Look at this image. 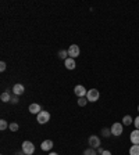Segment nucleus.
<instances>
[{"label":"nucleus","instance_id":"nucleus-15","mask_svg":"<svg viewBox=\"0 0 139 155\" xmlns=\"http://www.w3.org/2000/svg\"><path fill=\"white\" fill-rule=\"evenodd\" d=\"M0 100H1V101H4V103H7V101H11V97H10V93H8V92L1 93V96H0Z\"/></svg>","mask_w":139,"mask_h":155},{"label":"nucleus","instance_id":"nucleus-23","mask_svg":"<svg viewBox=\"0 0 139 155\" xmlns=\"http://www.w3.org/2000/svg\"><path fill=\"white\" fill-rule=\"evenodd\" d=\"M133 125H135V129H138V130H139V116L133 119Z\"/></svg>","mask_w":139,"mask_h":155},{"label":"nucleus","instance_id":"nucleus-7","mask_svg":"<svg viewBox=\"0 0 139 155\" xmlns=\"http://www.w3.org/2000/svg\"><path fill=\"white\" fill-rule=\"evenodd\" d=\"M74 93H75V96H78V97L81 99V97H85L88 92H86V89H85L82 85H76L75 89H74Z\"/></svg>","mask_w":139,"mask_h":155},{"label":"nucleus","instance_id":"nucleus-19","mask_svg":"<svg viewBox=\"0 0 139 155\" xmlns=\"http://www.w3.org/2000/svg\"><path fill=\"white\" fill-rule=\"evenodd\" d=\"M7 127H8V123H7V120H4V119L0 120V130H6Z\"/></svg>","mask_w":139,"mask_h":155},{"label":"nucleus","instance_id":"nucleus-17","mask_svg":"<svg viewBox=\"0 0 139 155\" xmlns=\"http://www.w3.org/2000/svg\"><path fill=\"white\" fill-rule=\"evenodd\" d=\"M83 155H97V152L95 148H88V150L83 151Z\"/></svg>","mask_w":139,"mask_h":155},{"label":"nucleus","instance_id":"nucleus-9","mask_svg":"<svg viewBox=\"0 0 139 155\" xmlns=\"http://www.w3.org/2000/svg\"><path fill=\"white\" fill-rule=\"evenodd\" d=\"M64 64H65V68L67 69H75V67H76V64H75V58H71V57H68L65 61H64Z\"/></svg>","mask_w":139,"mask_h":155},{"label":"nucleus","instance_id":"nucleus-4","mask_svg":"<svg viewBox=\"0 0 139 155\" xmlns=\"http://www.w3.org/2000/svg\"><path fill=\"white\" fill-rule=\"evenodd\" d=\"M110 130H111V134L113 136H121L122 134V123H120V122L113 123Z\"/></svg>","mask_w":139,"mask_h":155},{"label":"nucleus","instance_id":"nucleus-10","mask_svg":"<svg viewBox=\"0 0 139 155\" xmlns=\"http://www.w3.org/2000/svg\"><path fill=\"white\" fill-rule=\"evenodd\" d=\"M24 92H25V87L21 85V83H17V85H14L13 93L15 94V96H21V94H24Z\"/></svg>","mask_w":139,"mask_h":155},{"label":"nucleus","instance_id":"nucleus-28","mask_svg":"<svg viewBox=\"0 0 139 155\" xmlns=\"http://www.w3.org/2000/svg\"><path fill=\"white\" fill-rule=\"evenodd\" d=\"M18 155H25V154H24V152H22V154H18Z\"/></svg>","mask_w":139,"mask_h":155},{"label":"nucleus","instance_id":"nucleus-25","mask_svg":"<svg viewBox=\"0 0 139 155\" xmlns=\"http://www.w3.org/2000/svg\"><path fill=\"white\" fill-rule=\"evenodd\" d=\"M103 151H104L103 147H99V148H97V154H100V155H102V154H103Z\"/></svg>","mask_w":139,"mask_h":155},{"label":"nucleus","instance_id":"nucleus-12","mask_svg":"<svg viewBox=\"0 0 139 155\" xmlns=\"http://www.w3.org/2000/svg\"><path fill=\"white\" fill-rule=\"evenodd\" d=\"M42 111V108H41V105H39V104H31V105H29V112L31 114H36V115H38V114L41 112Z\"/></svg>","mask_w":139,"mask_h":155},{"label":"nucleus","instance_id":"nucleus-29","mask_svg":"<svg viewBox=\"0 0 139 155\" xmlns=\"http://www.w3.org/2000/svg\"><path fill=\"white\" fill-rule=\"evenodd\" d=\"M138 112H139V105H138Z\"/></svg>","mask_w":139,"mask_h":155},{"label":"nucleus","instance_id":"nucleus-8","mask_svg":"<svg viewBox=\"0 0 139 155\" xmlns=\"http://www.w3.org/2000/svg\"><path fill=\"white\" fill-rule=\"evenodd\" d=\"M53 141L52 140H45V141H42V144H41V148H42V151H50L52 148H53Z\"/></svg>","mask_w":139,"mask_h":155},{"label":"nucleus","instance_id":"nucleus-20","mask_svg":"<svg viewBox=\"0 0 139 155\" xmlns=\"http://www.w3.org/2000/svg\"><path fill=\"white\" fill-rule=\"evenodd\" d=\"M110 134H111V130H109L107 127H103V129H102V136H103V137H109Z\"/></svg>","mask_w":139,"mask_h":155},{"label":"nucleus","instance_id":"nucleus-27","mask_svg":"<svg viewBox=\"0 0 139 155\" xmlns=\"http://www.w3.org/2000/svg\"><path fill=\"white\" fill-rule=\"evenodd\" d=\"M49 155H58V154H57V152H50Z\"/></svg>","mask_w":139,"mask_h":155},{"label":"nucleus","instance_id":"nucleus-14","mask_svg":"<svg viewBox=\"0 0 139 155\" xmlns=\"http://www.w3.org/2000/svg\"><path fill=\"white\" fill-rule=\"evenodd\" d=\"M129 155H139V144H133L129 148Z\"/></svg>","mask_w":139,"mask_h":155},{"label":"nucleus","instance_id":"nucleus-16","mask_svg":"<svg viewBox=\"0 0 139 155\" xmlns=\"http://www.w3.org/2000/svg\"><path fill=\"white\" fill-rule=\"evenodd\" d=\"M58 57L65 61V60L68 58V51H67V50H60V51H58Z\"/></svg>","mask_w":139,"mask_h":155},{"label":"nucleus","instance_id":"nucleus-24","mask_svg":"<svg viewBox=\"0 0 139 155\" xmlns=\"http://www.w3.org/2000/svg\"><path fill=\"white\" fill-rule=\"evenodd\" d=\"M17 97H18V96H15V97H13L10 103H11V104H17V103H18V99H17Z\"/></svg>","mask_w":139,"mask_h":155},{"label":"nucleus","instance_id":"nucleus-21","mask_svg":"<svg viewBox=\"0 0 139 155\" xmlns=\"http://www.w3.org/2000/svg\"><path fill=\"white\" fill-rule=\"evenodd\" d=\"M86 101H88V99H85V97L78 99V105H79V107H85V105H86Z\"/></svg>","mask_w":139,"mask_h":155},{"label":"nucleus","instance_id":"nucleus-6","mask_svg":"<svg viewBox=\"0 0 139 155\" xmlns=\"http://www.w3.org/2000/svg\"><path fill=\"white\" fill-rule=\"evenodd\" d=\"M88 143H89L90 148H99L100 147V139L97 137V136H90L89 139H88Z\"/></svg>","mask_w":139,"mask_h":155},{"label":"nucleus","instance_id":"nucleus-18","mask_svg":"<svg viewBox=\"0 0 139 155\" xmlns=\"http://www.w3.org/2000/svg\"><path fill=\"white\" fill-rule=\"evenodd\" d=\"M8 129H10L11 132H17V130H18V123H15V122H11V123L8 125Z\"/></svg>","mask_w":139,"mask_h":155},{"label":"nucleus","instance_id":"nucleus-11","mask_svg":"<svg viewBox=\"0 0 139 155\" xmlns=\"http://www.w3.org/2000/svg\"><path fill=\"white\" fill-rule=\"evenodd\" d=\"M129 139H131L132 144H139V130H138V129H135L133 132H131Z\"/></svg>","mask_w":139,"mask_h":155},{"label":"nucleus","instance_id":"nucleus-26","mask_svg":"<svg viewBox=\"0 0 139 155\" xmlns=\"http://www.w3.org/2000/svg\"><path fill=\"white\" fill-rule=\"evenodd\" d=\"M102 155H111V152H110V151H106V150H104L103 154H102Z\"/></svg>","mask_w":139,"mask_h":155},{"label":"nucleus","instance_id":"nucleus-2","mask_svg":"<svg viewBox=\"0 0 139 155\" xmlns=\"http://www.w3.org/2000/svg\"><path fill=\"white\" fill-rule=\"evenodd\" d=\"M49 119H50V114H49L47 111H41V112L36 115V120H38V123H41V125L47 123Z\"/></svg>","mask_w":139,"mask_h":155},{"label":"nucleus","instance_id":"nucleus-22","mask_svg":"<svg viewBox=\"0 0 139 155\" xmlns=\"http://www.w3.org/2000/svg\"><path fill=\"white\" fill-rule=\"evenodd\" d=\"M6 68H7L6 63H4V61H1V63H0V71H1V72H4V71H6Z\"/></svg>","mask_w":139,"mask_h":155},{"label":"nucleus","instance_id":"nucleus-5","mask_svg":"<svg viewBox=\"0 0 139 155\" xmlns=\"http://www.w3.org/2000/svg\"><path fill=\"white\" fill-rule=\"evenodd\" d=\"M67 51H68V56L71 57V58H76V57L79 56V53H81V50H79V47H78L76 44H71Z\"/></svg>","mask_w":139,"mask_h":155},{"label":"nucleus","instance_id":"nucleus-3","mask_svg":"<svg viewBox=\"0 0 139 155\" xmlns=\"http://www.w3.org/2000/svg\"><path fill=\"white\" fill-rule=\"evenodd\" d=\"M99 97H100V93H99V90H96V89H90V90H88V93H86V99H88V101H90V103L97 101Z\"/></svg>","mask_w":139,"mask_h":155},{"label":"nucleus","instance_id":"nucleus-1","mask_svg":"<svg viewBox=\"0 0 139 155\" xmlns=\"http://www.w3.org/2000/svg\"><path fill=\"white\" fill-rule=\"evenodd\" d=\"M22 152L25 155H32L35 152V145L31 141H24L22 143Z\"/></svg>","mask_w":139,"mask_h":155},{"label":"nucleus","instance_id":"nucleus-13","mask_svg":"<svg viewBox=\"0 0 139 155\" xmlns=\"http://www.w3.org/2000/svg\"><path fill=\"white\" fill-rule=\"evenodd\" d=\"M131 123H133L132 116H131V115H125L124 118H122V125H125V126H129Z\"/></svg>","mask_w":139,"mask_h":155}]
</instances>
